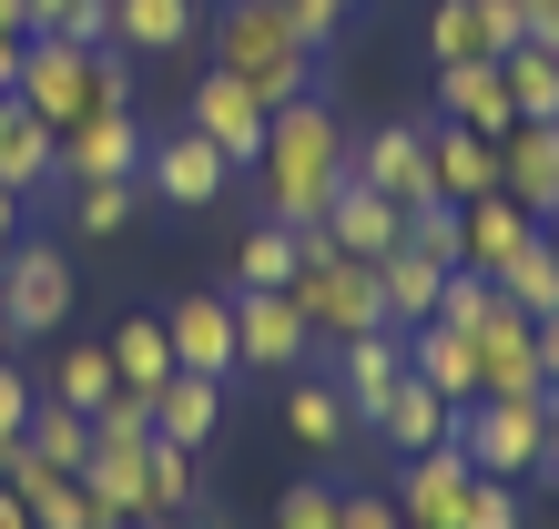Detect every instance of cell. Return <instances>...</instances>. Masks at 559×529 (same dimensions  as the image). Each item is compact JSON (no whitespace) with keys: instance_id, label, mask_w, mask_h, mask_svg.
I'll list each match as a JSON object with an SVG mask.
<instances>
[{"instance_id":"6","label":"cell","mask_w":559,"mask_h":529,"mask_svg":"<svg viewBox=\"0 0 559 529\" xmlns=\"http://www.w3.org/2000/svg\"><path fill=\"white\" fill-rule=\"evenodd\" d=\"M82 306V275H72V255H61L51 235H21L11 255H0V316H11V337H61V316Z\"/></svg>"},{"instance_id":"34","label":"cell","mask_w":559,"mask_h":529,"mask_svg":"<svg viewBox=\"0 0 559 529\" xmlns=\"http://www.w3.org/2000/svg\"><path fill=\"white\" fill-rule=\"evenodd\" d=\"M21 509H31V529H122V519H103V499H92V489H82L72 469H51V479L21 499Z\"/></svg>"},{"instance_id":"39","label":"cell","mask_w":559,"mask_h":529,"mask_svg":"<svg viewBox=\"0 0 559 529\" xmlns=\"http://www.w3.org/2000/svg\"><path fill=\"white\" fill-rule=\"evenodd\" d=\"M275 11L295 21V42H306V51L325 61V51L346 42V21H356V0H275Z\"/></svg>"},{"instance_id":"42","label":"cell","mask_w":559,"mask_h":529,"mask_svg":"<svg viewBox=\"0 0 559 529\" xmlns=\"http://www.w3.org/2000/svg\"><path fill=\"white\" fill-rule=\"evenodd\" d=\"M31 408H41V387L21 377V356H0V448H11L21 427H31Z\"/></svg>"},{"instance_id":"12","label":"cell","mask_w":559,"mask_h":529,"mask_svg":"<svg viewBox=\"0 0 559 529\" xmlns=\"http://www.w3.org/2000/svg\"><path fill=\"white\" fill-rule=\"evenodd\" d=\"M509 42H530L519 0H438L427 11V61H499Z\"/></svg>"},{"instance_id":"36","label":"cell","mask_w":559,"mask_h":529,"mask_svg":"<svg viewBox=\"0 0 559 529\" xmlns=\"http://www.w3.org/2000/svg\"><path fill=\"white\" fill-rule=\"evenodd\" d=\"M499 295H509V316H559V255H549V245L519 255L509 275H499Z\"/></svg>"},{"instance_id":"51","label":"cell","mask_w":559,"mask_h":529,"mask_svg":"<svg viewBox=\"0 0 559 529\" xmlns=\"http://www.w3.org/2000/svg\"><path fill=\"white\" fill-rule=\"evenodd\" d=\"M0 31H31V21H21V0H0Z\"/></svg>"},{"instance_id":"24","label":"cell","mask_w":559,"mask_h":529,"mask_svg":"<svg viewBox=\"0 0 559 529\" xmlns=\"http://www.w3.org/2000/svg\"><path fill=\"white\" fill-rule=\"evenodd\" d=\"M224 427V377H193V367H174L153 387V438H174V448H193L204 458V438Z\"/></svg>"},{"instance_id":"10","label":"cell","mask_w":559,"mask_h":529,"mask_svg":"<svg viewBox=\"0 0 559 529\" xmlns=\"http://www.w3.org/2000/svg\"><path fill=\"white\" fill-rule=\"evenodd\" d=\"M468 489H478V469L457 458V438H438V448H417V458H397V519L407 529H457L468 519Z\"/></svg>"},{"instance_id":"14","label":"cell","mask_w":559,"mask_h":529,"mask_svg":"<svg viewBox=\"0 0 559 529\" xmlns=\"http://www.w3.org/2000/svg\"><path fill=\"white\" fill-rule=\"evenodd\" d=\"M457 224H468L457 264H468V275H488V285H499L519 255H539V214H530V204H509V193H478V204H457Z\"/></svg>"},{"instance_id":"8","label":"cell","mask_w":559,"mask_h":529,"mask_svg":"<svg viewBox=\"0 0 559 529\" xmlns=\"http://www.w3.org/2000/svg\"><path fill=\"white\" fill-rule=\"evenodd\" d=\"M224 184H235V163H224V153H214L193 122H174V132H153V143H143V193H153V204L204 214Z\"/></svg>"},{"instance_id":"38","label":"cell","mask_w":559,"mask_h":529,"mask_svg":"<svg viewBox=\"0 0 559 529\" xmlns=\"http://www.w3.org/2000/svg\"><path fill=\"white\" fill-rule=\"evenodd\" d=\"M336 519H346V489H336V479H295L265 529H336Z\"/></svg>"},{"instance_id":"50","label":"cell","mask_w":559,"mask_h":529,"mask_svg":"<svg viewBox=\"0 0 559 529\" xmlns=\"http://www.w3.org/2000/svg\"><path fill=\"white\" fill-rule=\"evenodd\" d=\"M539 245H549V255H559V204H549V214H539Z\"/></svg>"},{"instance_id":"31","label":"cell","mask_w":559,"mask_h":529,"mask_svg":"<svg viewBox=\"0 0 559 529\" xmlns=\"http://www.w3.org/2000/svg\"><path fill=\"white\" fill-rule=\"evenodd\" d=\"M193 499H204V479H193V448L153 438V448H143V519H193Z\"/></svg>"},{"instance_id":"5","label":"cell","mask_w":559,"mask_h":529,"mask_svg":"<svg viewBox=\"0 0 559 529\" xmlns=\"http://www.w3.org/2000/svg\"><path fill=\"white\" fill-rule=\"evenodd\" d=\"M448 438H457V458H468L478 479H539V458H549V408H539V397H468Z\"/></svg>"},{"instance_id":"19","label":"cell","mask_w":559,"mask_h":529,"mask_svg":"<svg viewBox=\"0 0 559 529\" xmlns=\"http://www.w3.org/2000/svg\"><path fill=\"white\" fill-rule=\"evenodd\" d=\"M499 193L530 204V214L559 204V122H509L499 132Z\"/></svg>"},{"instance_id":"47","label":"cell","mask_w":559,"mask_h":529,"mask_svg":"<svg viewBox=\"0 0 559 529\" xmlns=\"http://www.w3.org/2000/svg\"><path fill=\"white\" fill-rule=\"evenodd\" d=\"M21 42H31V31H0V92L21 82Z\"/></svg>"},{"instance_id":"11","label":"cell","mask_w":559,"mask_h":529,"mask_svg":"<svg viewBox=\"0 0 559 529\" xmlns=\"http://www.w3.org/2000/svg\"><path fill=\"white\" fill-rule=\"evenodd\" d=\"M143 143H153V132H143L133 113H92V122L61 132L51 174H61V184H143Z\"/></svg>"},{"instance_id":"41","label":"cell","mask_w":559,"mask_h":529,"mask_svg":"<svg viewBox=\"0 0 559 529\" xmlns=\"http://www.w3.org/2000/svg\"><path fill=\"white\" fill-rule=\"evenodd\" d=\"M457 529H530V509H519V479H478Z\"/></svg>"},{"instance_id":"20","label":"cell","mask_w":559,"mask_h":529,"mask_svg":"<svg viewBox=\"0 0 559 529\" xmlns=\"http://www.w3.org/2000/svg\"><path fill=\"white\" fill-rule=\"evenodd\" d=\"M367 427H377V438H386V448H397V458H417V448H438V438H448V427H457V408H448V397H438V387H427V377L407 367L397 387H386V397H377V418H367Z\"/></svg>"},{"instance_id":"43","label":"cell","mask_w":559,"mask_h":529,"mask_svg":"<svg viewBox=\"0 0 559 529\" xmlns=\"http://www.w3.org/2000/svg\"><path fill=\"white\" fill-rule=\"evenodd\" d=\"M336 529H407V519H397L386 489H346V519H336Z\"/></svg>"},{"instance_id":"15","label":"cell","mask_w":559,"mask_h":529,"mask_svg":"<svg viewBox=\"0 0 559 529\" xmlns=\"http://www.w3.org/2000/svg\"><path fill=\"white\" fill-rule=\"evenodd\" d=\"M316 235L336 245V255H356V264H377V255H397V245H407V204H386L377 184H356V174H346Z\"/></svg>"},{"instance_id":"40","label":"cell","mask_w":559,"mask_h":529,"mask_svg":"<svg viewBox=\"0 0 559 529\" xmlns=\"http://www.w3.org/2000/svg\"><path fill=\"white\" fill-rule=\"evenodd\" d=\"M499 306H509V295L488 285V275H468V264H457V275H448V295H438V326H468V337H478V326L499 316Z\"/></svg>"},{"instance_id":"4","label":"cell","mask_w":559,"mask_h":529,"mask_svg":"<svg viewBox=\"0 0 559 529\" xmlns=\"http://www.w3.org/2000/svg\"><path fill=\"white\" fill-rule=\"evenodd\" d=\"M285 295L306 306V326H316V346H356V337H377L386 326V295H377V264H356V255H336L306 224L295 235V275H285Z\"/></svg>"},{"instance_id":"27","label":"cell","mask_w":559,"mask_h":529,"mask_svg":"<svg viewBox=\"0 0 559 529\" xmlns=\"http://www.w3.org/2000/svg\"><path fill=\"white\" fill-rule=\"evenodd\" d=\"M407 377V337L397 326H377V337H356V346H336V387H346V408H356V427L377 418V397Z\"/></svg>"},{"instance_id":"48","label":"cell","mask_w":559,"mask_h":529,"mask_svg":"<svg viewBox=\"0 0 559 529\" xmlns=\"http://www.w3.org/2000/svg\"><path fill=\"white\" fill-rule=\"evenodd\" d=\"M0 529H31V509H21V489H0Z\"/></svg>"},{"instance_id":"17","label":"cell","mask_w":559,"mask_h":529,"mask_svg":"<svg viewBox=\"0 0 559 529\" xmlns=\"http://www.w3.org/2000/svg\"><path fill=\"white\" fill-rule=\"evenodd\" d=\"M204 42V11L193 0H112V51L122 61H174Z\"/></svg>"},{"instance_id":"54","label":"cell","mask_w":559,"mask_h":529,"mask_svg":"<svg viewBox=\"0 0 559 529\" xmlns=\"http://www.w3.org/2000/svg\"><path fill=\"white\" fill-rule=\"evenodd\" d=\"M143 529H183V519H143Z\"/></svg>"},{"instance_id":"16","label":"cell","mask_w":559,"mask_h":529,"mask_svg":"<svg viewBox=\"0 0 559 529\" xmlns=\"http://www.w3.org/2000/svg\"><path fill=\"white\" fill-rule=\"evenodd\" d=\"M163 337H174V367L235 377V295H183V306H163Z\"/></svg>"},{"instance_id":"49","label":"cell","mask_w":559,"mask_h":529,"mask_svg":"<svg viewBox=\"0 0 559 529\" xmlns=\"http://www.w3.org/2000/svg\"><path fill=\"white\" fill-rule=\"evenodd\" d=\"M539 479H549V489H559V418H549V458H539Z\"/></svg>"},{"instance_id":"2","label":"cell","mask_w":559,"mask_h":529,"mask_svg":"<svg viewBox=\"0 0 559 529\" xmlns=\"http://www.w3.org/2000/svg\"><path fill=\"white\" fill-rule=\"evenodd\" d=\"M11 92H21L51 132H72V122H92V113H133V61H122L112 42L92 51V42H72V31H31Z\"/></svg>"},{"instance_id":"53","label":"cell","mask_w":559,"mask_h":529,"mask_svg":"<svg viewBox=\"0 0 559 529\" xmlns=\"http://www.w3.org/2000/svg\"><path fill=\"white\" fill-rule=\"evenodd\" d=\"M183 529H235V519H183Z\"/></svg>"},{"instance_id":"30","label":"cell","mask_w":559,"mask_h":529,"mask_svg":"<svg viewBox=\"0 0 559 529\" xmlns=\"http://www.w3.org/2000/svg\"><path fill=\"white\" fill-rule=\"evenodd\" d=\"M103 346H112V377H122V387H143V397L174 377V337H163V316H122Z\"/></svg>"},{"instance_id":"33","label":"cell","mask_w":559,"mask_h":529,"mask_svg":"<svg viewBox=\"0 0 559 529\" xmlns=\"http://www.w3.org/2000/svg\"><path fill=\"white\" fill-rule=\"evenodd\" d=\"M21 438H31V458H41V469H82V458H92V418H82V408H61V397H41Z\"/></svg>"},{"instance_id":"7","label":"cell","mask_w":559,"mask_h":529,"mask_svg":"<svg viewBox=\"0 0 559 529\" xmlns=\"http://www.w3.org/2000/svg\"><path fill=\"white\" fill-rule=\"evenodd\" d=\"M316 356V326L285 285H235V367H265V377H295Z\"/></svg>"},{"instance_id":"28","label":"cell","mask_w":559,"mask_h":529,"mask_svg":"<svg viewBox=\"0 0 559 529\" xmlns=\"http://www.w3.org/2000/svg\"><path fill=\"white\" fill-rule=\"evenodd\" d=\"M499 82H509V113L519 122H559V42H509L499 51Z\"/></svg>"},{"instance_id":"46","label":"cell","mask_w":559,"mask_h":529,"mask_svg":"<svg viewBox=\"0 0 559 529\" xmlns=\"http://www.w3.org/2000/svg\"><path fill=\"white\" fill-rule=\"evenodd\" d=\"M21 214H31V204H21V193H11V184H0V255H11V245H21Z\"/></svg>"},{"instance_id":"25","label":"cell","mask_w":559,"mask_h":529,"mask_svg":"<svg viewBox=\"0 0 559 529\" xmlns=\"http://www.w3.org/2000/svg\"><path fill=\"white\" fill-rule=\"evenodd\" d=\"M407 367L438 387L448 408H468V397H478V337H468V326H438V316H427V326H407Z\"/></svg>"},{"instance_id":"37","label":"cell","mask_w":559,"mask_h":529,"mask_svg":"<svg viewBox=\"0 0 559 529\" xmlns=\"http://www.w3.org/2000/svg\"><path fill=\"white\" fill-rule=\"evenodd\" d=\"M143 204V184H72V235H122Z\"/></svg>"},{"instance_id":"3","label":"cell","mask_w":559,"mask_h":529,"mask_svg":"<svg viewBox=\"0 0 559 529\" xmlns=\"http://www.w3.org/2000/svg\"><path fill=\"white\" fill-rule=\"evenodd\" d=\"M204 42H214V72H235L265 113L295 103V92H316V51L295 42V21L275 11V0H224Z\"/></svg>"},{"instance_id":"32","label":"cell","mask_w":559,"mask_h":529,"mask_svg":"<svg viewBox=\"0 0 559 529\" xmlns=\"http://www.w3.org/2000/svg\"><path fill=\"white\" fill-rule=\"evenodd\" d=\"M122 377H112V346L103 337H82V346H61V367H51V387L41 397H61V408H82V418H103V397H112Z\"/></svg>"},{"instance_id":"35","label":"cell","mask_w":559,"mask_h":529,"mask_svg":"<svg viewBox=\"0 0 559 529\" xmlns=\"http://www.w3.org/2000/svg\"><path fill=\"white\" fill-rule=\"evenodd\" d=\"M285 275H295V224L254 214L245 235H235V285H285Z\"/></svg>"},{"instance_id":"23","label":"cell","mask_w":559,"mask_h":529,"mask_svg":"<svg viewBox=\"0 0 559 529\" xmlns=\"http://www.w3.org/2000/svg\"><path fill=\"white\" fill-rule=\"evenodd\" d=\"M478 397H539V337H530V316H488L478 326Z\"/></svg>"},{"instance_id":"9","label":"cell","mask_w":559,"mask_h":529,"mask_svg":"<svg viewBox=\"0 0 559 529\" xmlns=\"http://www.w3.org/2000/svg\"><path fill=\"white\" fill-rule=\"evenodd\" d=\"M183 122L204 132V143L235 163V174H254L265 163V103L235 82V72H193V92H183Z\"/></svg>"},{"instance_id":"22","label":"cell","mask_w":559,"mask_h":529,"mask_svg":"<svg viewBox=\"0 0 559 529\" xmlns=\"http://www.w3.org/2000/svg\"><path fill=\"white\" fill-rule=\"evenodd\" d=\"M438 122H468V132H488V143H499V132L519 122L499 61H438Z\"/></svg>"},{"instance_id":"1","label":"cell","mask_w":559,"mask_h":529,"mask_svg":"<svg viewBox=\"0 0 559 529\" xmlns=\"http://www.w3.org/2000/svg\"><path fill=\"white\" fill-rule=\"evenodd\" d=\"M346 174H356V132H346V113L325 103V92H295V103L265 113V163H254V184H265L275 224H295V235L325 224Z\"/></svg>"},{"instance_id":"26","label":"cell","mask_w":559,"mask_h":529,"mask_svg":"<svg viewBox=\"0 0 559 529\" xmlns=\"http://www.w3.org/2000/svg\"><path fill=\"white\" fill-rule=\"evenodd\" d=\"M448 275L457 264H438V255H417V245H397V255H377V295H386V326H427L438 316V295H448Z\"/></svg>"},{"instance_id":"52","label":"cell","mask_w":559,"mask_h":529,"mask_svg":"<svg viewBox=\"0 0 559 529\" xmlns=\"http://www.w3.org/2000/svg\"><path fill=\"white\" fill-rule=\"evenodd\" d=\"M0 356H21V337H11V316H0Z\"/></svg>"},{"instance_id":"44","label":"cell","mask_w":559,"mask_h":529,"mask_svg":"<svg viewBox=\"0 0 559 529\" xmlns=\"http://www.w3.org/2000/svg\"><path fill=\"white\" fill-rule=\"evenodd\" d=\"M530 337H539V387H559V316H530Z\"/></svg>"},{"instance_id":"13","label":"cell","mask_w":559,"mask_h":529,"mask_svg":"<svg viewBox=\"0 0 559 529\" xmlns=\"http://www.w3.org/2000/svg\"><path fill=\"white\" fill-rule=\"evenodd\" d=\"M356 184H377L386 204H427V193H438V174H427V122L356 132Z\"/></svg>"},{"instance_id":"18","label":"cell","mask_w":559,"mask_h":529,"mask_svg":"<svg viewBox=\"0 0 559 529\" xmlns=\"http://www.w3.org/2000/svg\"><path fill=\"white\" fill-rule=\"evenodd\" d=\"M427 174H438L448 204H478V193H499V143L468 132V122H438V113H427Z\"/></svg>"},{"instance_id":"21","label":"cell","mask_w":559,"mask_h":529,"mask_svg":"<svg viewBox=\"0 0 559 529\" xmlns=\"http://www.w3.org/2000/svg\"><path fill=\"white\" fill-rule=\"evenodd\" d=\"M51 153H61V132L31 113L21 92H0V184H11L21 204H31L41 184H61V174H51Z\"/></svg>"},{"instance_id":"45","label":"cell","mask_w":559,"mask_h":529,"mask_svg":"<svg viewBox=\"0 0 559 529\" xmlns=\"http://www.w3.org/2000/svg\"><path fill=\"white\" fill-rule=\"evenodd\" d=\"M519 21H530V42H559V0H519Z\"/></svg>"},{"instance_id":"29","label":"cell","mask_w":559,"mask_h":529,"mask_svg":"<svg viewBox=\"0 0 559 529\" xmlns=\"http://www.w3.org/2000/svg\"><path fill=\"white\" fill-rule=\"evenodd\" d=\"M285 427H295L306 448H346L356 408H346V387H336V377H295V387H285Z\"/></svg>"}]
</instances>
